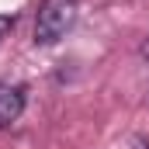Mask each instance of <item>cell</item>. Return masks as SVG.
Instances as JSON below:
<instances>
[{"label": "cell", "instance_id": "5", "mask_svg": "<svg viewBox=\"0 0 149 149\" xmlns=\"http://www.w3.org/2000/svg\"><path fill=\"white\" fill-rule=\"evenodd\" d=\"M139 56H142V59H146V63H149V35L142 38V45H139Z\"/></svg>", "mask_w": 149, "mask_h": 149}, {"label": "cell", "instance_id": "1", "mask_svg": "<svg viewBox=\"0 0 149 149\" xmlns=\"http://www.w3.org/2000/svg\"><path fill=\"white\" fill-rule=\"evenodd\" d=\"M76 21V0H42L35 17V45H56Z\"/></svg>", "mask_w": 149, "mask_h": 149}, {"label": "cell", "instance_id": "2", "mask_svg": "<svg viewBox=\"0 0 149 149\" xmlns=\"http://www.w3.org/2000/svg\"><path fill=\"white\" fill-rule=\"evenodd\" d=\"M21 114H24V87L0 83V128L14 125Z\"/></svg>", "mask_w": 149, "mask_h": 149}, {"label": "cell", "instance_id": "4", "mask_svg": "<svg viewBox=\"0 0 149 149\" xmlns=\"http://www.w3.org/2000/svg\"><path fill=\"white\" fill-rule=\"evenodd\" d=\"M128 149H149V139H142V135H132Z\"/></svg>", "mask_w": 149, "mask_h": 149}, {"label": "cell", "instance_id": "3", "mask_svg": "<svg viewBox=\"0 0 149 149\" xmlns=\"http://www.w3.org/2000/svg\"><path fill=\"white\" fill-rule=\"evenodd\" d=\"M10 28H14V14H0V42L10 35Z\"/></svg>", "mask_w": 149, "mask_h": 149}]
</instances>
